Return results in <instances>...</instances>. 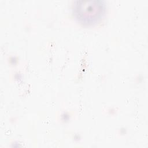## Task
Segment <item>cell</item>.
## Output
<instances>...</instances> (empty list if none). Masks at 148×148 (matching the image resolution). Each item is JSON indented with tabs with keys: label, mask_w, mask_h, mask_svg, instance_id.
Instances as JSON below:
<instances>
[{
	"label": "cell",
	"mask_w": 148,
	"mask_h": 148,
	"mask_svg": "<svg viewBox=\"0 0 148 148\" xmlns=\"http://www.w3.org/2000/svg\"><path fill=\"white\" fill-rule=\"evenodd\" d=\"M106 5L102 0H77L72 6V13L80 24L92 26L99 23L105 17Z\"/></svg>",
	"instance_id": "6da1fadb"
}]
</instances>
